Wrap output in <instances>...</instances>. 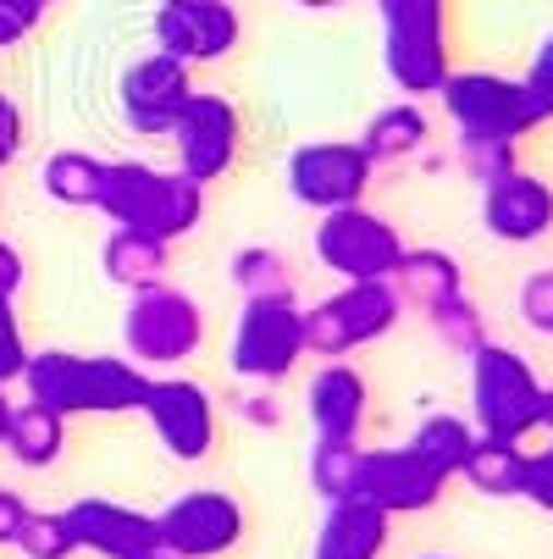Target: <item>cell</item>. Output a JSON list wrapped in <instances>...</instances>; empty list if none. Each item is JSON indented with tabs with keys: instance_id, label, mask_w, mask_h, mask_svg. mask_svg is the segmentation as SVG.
<instances>
[{
	"instance_id": "obj_42",
	"label": "cell",
	"mask_w": 553,
	"mask_h": 559,
	"mask_svg": "<svg viewBox=\"0 0 553 559\" xmlns=\"http://www.w3.org/2000/svg\"><path fill=\"white\" fill-rule=\"evenodd\" d=\"M12 411H17V405H12V393L0 388V449H7V432H12Z\"/></svg>"
},
{
	"instance_id": "obj_31",
	"label": "cell",
	"mask_w": 553,
	"mask_h": 559,
	"mask_svg": "<svg viewBox=\"0 0 553 559\" xmlns=\"http://www.w3.org/2000/svg\"><path fill=\"white\" fill-rule=\"evenodd\" d=\"M426 328H432V338H437L443 349H454V355H465V360L488 344V316H482V305L470 299V294H459V299L426 310Z\"/></svg>"
},
{
	"instance_id": "obj_35",
	"label": "cell",
	"mask_w": 553,
	"mask_h": 559,
	"mask_svg": "<svg viewBox=\"0 0 553 559\" xmlns=\"http://www.w3.org/2000/svg\"><path fill=\"white\" fill-rule=\"evenodd\" d=\"M526 95H531V106H537V117L542 122H553V34L537 45V56H531V67H526Z\"/></svg>"
},
{
	"instance_id": "obj_45",
	"label": "cell",
	"mask_w": 553,
	"mask_h": 559,
	"mask_svg": "<svg viewBox=\"0 0 553 559\" xmlns=\"http://www.w3.org/2000/svg\"><path fill=\"white\" fill-rule=\"evenodd\" d=\"M139 559H178V554H167V548H155V554H139Z\"/></svg>"
},
{
	"instance_id": "obj_23",
	"label": "cell",
	"mask_w": 553,
	"mask_h": 559,
	"mask_svg": "<svg viewBox=\"0 0 553 559\" xmlns=\"http://www.w3.org/2000/svg\"><path fill=\"white\" fill-rule=\"evenodd\" d=\"M387 283L399 288V299L416 305L421 316L465 294V272H459V261H454L448 250H405L399 272H393Z\"/></svg>"
},
{
	"instance_id": "obj_4",
	"label": "cell",
	"mask_w": 553,
	"mask_h": 559,
	"mask_svg": "<svg viewBox=\"0 0 553 559\" xmlns=\"http://www.w3.org/2000/svg\"><path fill=\"white\" fill-rule=\"evenodd\" d=\"M542 377L531 360L509 344H482L470 355V427L482 438H509L526 443L542 427Z\"/></svg>"
},
{
	"instance_id": "obj_5",
	"label": "cell",
	"mask_w": 553,
	"mask_h": 559,
	"mask_svg": "<svg viewBox=\"0 0 553 559\" xmlns=\"http://www.w3.org/2000/svg\"><path fill=\"white\" fill-rule=\"evenodd\" d=\"M405 299L393 283H344L322 305L304 310V355L315 360H344L360 344H376L399 328Z\"/></svg>"
},
{
	"instance_id": "obj_13",
	"label": "cell",
	"mask_w": 553,
	"mask_h": 559,
	"mask_svg": "<svg viewBox=\"0 0 553 559\" xmlns=\"http://www.w3.org/2000/svg\"><path fill=\"white\" fill-rule=\"evenodd\" d=\"M144 416L161 438V449L183 465L205 460L216 449V405H211V388L194 382V377H149V393H144Z\"/></svg>"
},
{
	"instance_id": "obj_21",
	"label": "cell",
	"mask_w": 553,
	"mask_h": 559,
	"mask_svg": "<svg viewBox=\"0 0 553 559\" xmlns=\"http://www.w3.org/2000/svg\"><path fill=\"white\" fill-rule=\"evenodd\" d=\"M426 139H432V117L421 111V100H393L365 122L360 150L371 155V167H399L426 150Z\"/></svg>"
},
{
	"instance_id": "obj_16",
	"label": "cell",
	"mask_w": 553,
	"mask_h": 559,
	"mask_svg": "<svg viewBox=\"0 0 553 559\" xmlns=\"http://www.w3.org/2000/svg\"><path fill=\"white\" fill-rule=\"evenodd\" d=\"M443 488L448 483L410 443H399V449H365V460H360V499L376 504L382 515H421V510H432L443 499Z\"/></svg>"
},
{
	"instance_id": "obj_40",
	"label": "cell",
	"mask_w": 553,
	"mask_h": 559,
	"mask_svg": "<svg viewBox=\"0 0 553 559\" xmlns=\"http://www.w3.org/2000/svg\"><path fill=\"white\" fill-rule=\"evenodd\" d=\"M23 521H28V499L12 493V488H0V548H12V543H17Z\"/></svg>"
},
{
	"instance_id": "obj_39",
	"label": "cell",
	"mask_w": 553,
	"mask_h": 559,
	"mask_svg": "<svg viewBox=\"0 0 553 559\" xmlns=\"http://www.w3.org/2000/svg\"><path fill=\"white\" fill-rule=\"evenodd\" d=\"M232 411H239V421H250V427H282V411H277L272 393H244V399H232Z\"/></svg>"
},
{
	"instance_id": "obj_30",
	"label": "cell",
	"mask_w": 553,
	"mask_h": 559,
	"mask_svg": "<svg viewBox=\"0 0 553 559\" xmlns=\"http://www.w3.org/2000/svg\"><path fill=\"white\" fill-rule=\"evenodd\" d=\"M454 162L470 183H498L509 173H520V139H498V133H459L454 139Z\"/></svg>"
},
{
	"instance_id": "obj_12",
	"label": "cell",
	"mask_w": 553,
	"mask_h": 559,
	"mask_svg": "<svg viewBox=\"0 0 553 559\" xmlns=\"http://www.w3.org/2000/svg\"><path fill=\"white\" fill-rule=\"evenodd\" d=\"M155 532L178 559H221L244 543V504L221 488H194L155 515Z\"/></svg>"
},
{
	"instance_id": "obj_41",
	"label": "cell",
	"mask_w": 553,
	"mask_h": 559,
	"mask_svg": "<svg viewBox=\"0 0 553 559\" xmlns=\"http://www.w3.org/2000/svg\"><path fill=\"white\" fill-rule=\"evenodd\" d=\"M28 283V266H23V250L0 238V299H17V288Z\"/></svg>"
},
{
	"instance_id": "obj_44",
	"label": "cell",
	"mask_w": 553,
	"mask_h": 559,
	"mask_svg": "<svg viewBox=\"0 0 553 559\" xmlns=\"http://www.w3.org/2000/svg\"><path fill=\"white\" fill-rule=\"evenodd\" d=\"M542 432H548V438H553V388H548V393H542Z\"/></svg>"
},
{
	"instance_id": "obj_25",
	"label": "cell",
	"mask_w": 553,
	"mask_h": 559,
	"mask_svg": "<svg viewBox=\"0 0 553 559\" xmlns=\"http://www.w3.org/2000/svg\"><path fill=\"white\" fill-rule=\"evenodd\" d=\"M7 454L28 471H50L67 454V416H56L50 405H17L12 411V432H7Z\"/></svg>"
},
{
	"instance_id": "obj_43",
	"label": "cell",
	"mask_w": 553,
	"mask_h": 559,
	"mask_svg": "<svg viewBox=\"0 0 553 559\" xmlns=\"http://www.w3.org/2000/svg\"><path fill=\"white\" fill-rule=\"evenodd\" d=\"M304 12H338V7H349V0H299Z\"/></svg>"
},
{
	"instance_id": "obj_2",
	"label": "cell",
	"mask_w": 553,
	"mask_h": 559,
	"mask_svg": "<svg viewBox=\"0 0 553 559\" xmlns=\"http://www.w3.org/2000/svg\"><path fill=\"white\" fill-rule=\"evenodd\" d=\"M95 211H106L117 227H139L161 245H178L205 222V183L149 162H106Z\"/></svg>"
},
{
	"instance_id": "obj_9",
	"label": "cell",
	"mask_w": 553,
	"mask_h": 559,
	"mask_svg": "<svg viewBox=\"0 0 553 559\" xmlns=\"http://www.w3.org/2000/svg\"><path fill=\"white\" fill-rule=\"evenodd\" d=\"M448 122L459 133H498V139H526L531 128H542L531 95L520 78L504 72H448L437 90Z\"/></svg>"
},
{
	"instance_id": "obj_47",
	"label": "cell",
	"mask_w": 553,
	"mask_h": 559,
	"mask_svg": "<svg viewBox=\"0 0 553 559\" xmlns=\"http://www.w3.org/2000/svg\"><path fill=\"white\" fill-rule=\"evenodd\" d=\"M39 7H45V12H50V7H56V0H39Z\"/></svg>"
},
{
	"instance_id": "obj_27",
	"label": "cell",
	"mask_w": 553,
	"mask_h": 559,
	"mask_svg": "<svg viewBox=\"0 0 553 559\" xmlns=\"http://www.w3.org/2000/svg\"><path fill=\"white\" fill-rule=\"evenodd\" d=\"M470 443H477V427H470L465 416H448V411H437V416H426L416 432H410V449L443 476V483H454V476L465 471V454H470Z\"/></svg>"
},
{
	"instance_id": "obj_20",
	"label": "cell",
	"mask_w": 553,
	"mask_h": 559,
	"mask_svg": "<svg viewBox=\"0 0 553 559\" xmlns=\"http://www.w3.org/2000/svg\"><path fill=\"white\" fill-rule=\"evenodd\" d=\"M387 526H393V515H382V510L365 504V499L327 504L322 526H315V548H310V559H382V548H387Z\"/></svg>"
},
{
	"instance_id": "obj_19",
	"label": "cell",
	"mask_w": 553,
	"mask_h": 559,
	"mask_svg": "<svg viewBox=\"0 0 553 559\" xmlns=\"http://www.w3.org/2000/svg\"><path fill=\"white\" fill-rule=\"evenodd\" d=\"M365 405H371V388L354 366L344 360H327L322 371L310 377V393H304V416L315 427V438H360L365 427Z\"/></svg>"
},
{
	"instance_id": "obj_7",
	"label": "cell",
	"mask_w": 553,
	"mask_h": 559,
	"mask_svg": "<svg viewBox=\"0 0 553 559\" xmlns=\"http://www.w3.org/2000/svg\"><path fill=\"white\" fill-rule=\"evenodd\" d=\"M315 261L338 272L344 283H387L405 261V238L371 205L322 211V222H315Z\"/></svg>"
},
{
	"instance_id": "obj_14",
	"label": "cell",
	"mask_w": 553,
	"mask_h": 559,
	"mask_svg": "<svg viewBox=\"0 0 553 559\" xmlns=\"http://www.w3.org/2000/svg\"><path fill=\"white\" fill-rule=\"evenodd\" d=\"M194 95V67H183L178 56H139L128 72H122V84H117V106H122V122L144 139H167L172 122L183 117Z\"/></svg>"
},
{
	"instance_id": "obj_3",
	"label": "cell",
	"mask_w": 553,
	"mask_h": 559,
	"mask_svg": "<svg viewBox=\"0 0 553 559\" xmlns=\"http://www.w3.org/2000/svg\"><path fill=\"white\" fill-rule=\"evenodd\" d=\"M382 12V67L405 100L437 95L448 61V0H376Z\"/></svg>"
},
{
	"instance_id": "obj_10",
	"label": "cell",
	"mask_w": 553,
	"mask_h": 559,
	"mask_svg": "<svg viewBox=\"0 0 553 559\" xmlns=\"http://www.w3.org/2000/svg\"><path fill=\"white\" fill-rule=\"evenodd\" d=\"M376 167L360 150V139H310L288 155V194L310 211H344L365 205Z\"/></svg>"
},
{
	"instance_id": "obj_6",
	"label": "cell",
	"mask_w": 553,
	"mask_h": 559,
	"mask_svg": "<svg viewBox=\"0 0 553 559\" xmlns=\"http://www.w3.org/2000/svg\"><path fill=\"white\" fill-rule=\"evenodd\" d=\"M122 344H128V360H139L144 371H172L189 355H200L205 310L183 288H167V283L144 288V294H133V305L122 316Z\"/></svg>"
},
{
	"instance_id": "obj_34",
	"label": "cell",
	"mask_w": 553,
	"mask_h": 559,
	"mask_svg": "<svg viewBox=\"0 0 553 559\" xmlns=\"http://www.w3.org/2000/svg\"><path fill=\"white\" fill-rule=\"evenodd\" d=\"M520 322L542 338H553V272H531L520 283Z\"/></svg>"
},
{
	"instance_id": "obj_36",
	"label": "cell",
	"mask_w": 553,
	"mask_h": 559,
	"mask_svg": "<svg viewBox=\"0 0 553 559\" xmlns=\"http://www.w3.org/2000/svg\"><path fill=\"white\" fill-rule=\"evenodd\" d=\"M520 499H531L542 515H553V443L526 454V483H520Z\"/></svg>"
},
{
	"instance_id": "obj_37",
	"label": "cell",
	"mask_w": 553,
	"mask_h": 559,
	"mask_svg": "<svg viewBox=\"0 0 553 559\" xmlns=\"http://www.w3.org/2000/svg\"><path fill=\"white\" fill-rule=\"evenodd\" d=\"M45 7L39 0H0V50H12L17 39H28L39 28Z\"/></svg>"
},
{
	"instance_id": "obj_11",
	"label": "cell",
	"mask_w": 553,
	"mask_h": 559,
	"mask_svg": "<svg viewBox=\"0 0 553 559\" xmlns=\"http://www.w3.org/2000/svg\"><path fill=\"white\" fill-rule=\"evenodd\" d=\"M172 150H178V173H189L194 183H216L232 173L239 162V144H244V117L227 95H189L183 117L172 122Z\"/></svg>"
},
{
	"instance_id": "obj_46",
	"label": "cell",
	"mask_w": 553,
	"mask_h": 559,
	"mask_svg": "<svg viewBox=\"0 0 553 559\" xmlns=\"http://www.w3.org/2000/svg\"><path fill=\"white\" fill-rule=\"evenodd\" d=\"M421 559H448V554H421Z\"/></svg>"
},
{
	"instance_id": "obj_1",
	"label": "cell",
	"mask_w": 553,
	"mask_h": 559,
	"mask_svg": "<svg viewBox=\"0 0 553 559\" xmlns=\"http://www.w3.org/2000/svg\"><path fill=\"white\" fill-rule=\"evenodd\" d=\"M149 377L139 360L122 355H72V349H39L28 355L23 388L34 405H50L56 416H128L144 411Z\"/></svg>"
},
{
	"instance_id": "obj_15",
	"label": "cell",
	"mask_w": 553,
	"mask_h": 559,
	"mask_svg": "<svg viewBox=\"0 0 553 559\" xmlns=\"http://www.w3.org/2000/svg\"><path fill=\"white\" fill-rule=\"evenodd\" d=\"M239 34H244L239 7H227V0H161L155 7V50L178 56L183 67L232 56Z\"/></svg>"
},
{
	"instance_id": "obj_8",
	"label": "cell",
	"mask_w": 553,
	"mask_h": 559,
	"mask_svg": "<svg viewBox=\"0 0 553 559\" xmlns=\"http://www.w3.org/2000/svg\"><path fill=\"white\" fill-rule=\"evenodd\" d=\"M299 360H304V310L293 299H250L239 328H232V349H227L232 377L272 388Z\"/></svg>"
},
{
	"instance_id": "obj_32",
	"label": "cell",
	"mask_w": 553,
	"mask_h": 559,
	"mask_svg": "<svg viewBox=\"0 0 553 559\" xmlns=\"http://www.w3.org/2000/svg\"><path fill=\"white\" fill-rule=\"evenodd\" d=\"M12 548L23 559H72L77 554V537H72V526H67L61 510H28V521H23V532H17Z\"/></svg>"
},
{
	"instance_id": "obj_28",
	"label": "cell",
	"mask_w": 553,
	"mask_h": 559,
	"mask_svg": "<svg viewBox=\"0 0 553 559\" xmlns=\"http://www.w3.org/2000/svg\"><path fill=\"white\" fill-rule=\"evenodd\" d=\"M100 173H106L100 155H89V150H56L50 162H45V173H39V183H45V194H50L56 205L84 211V205H95V194H100Z\"/></svg>"
},
{
	"instance_id": "obj_17",
	"label": "cell",
	"mask_w": 553,
	"mask_h": 559,
	"mask_svg": "<svg viewBox=\"0 0 553 559\" xmlns=\"http://www.w3.org/2000/svg\"><path fill=\"white\" fill-rule=\"evenodd\" d=\"M72 537H77V554H100V559H139V554H155L161 548V532H155V515L144 510H128L117 499H77L61 510Z\"/></svg>"
},
{
	"instance_id": "obj_33",
	"label": "cell",
	"mask_w": 553,
	"mask_h": 559,
	"mask_svg": "<svg viewBox=\"0 0 553 559\" xmlns=\"http://www.w3.org/2000/svg\"><path fill=\"white\" fill-rule=\"evenodd\" d=\"M28 338H23V322H17V310H12V299H0V388H12V382H23V371H28Z\"/></svg>"
},
{
	"instance_id": "obj_24",
	"label": "cell",
	"mask_w": 553,
	"mask_h": 559,
	"mask_svg": "<svg viewBox=\"0 0 553 559\" xmlns=\"http://www.w3.org/2000/svg\"><path fill=\"white\" fill-rule=\"evenodd\" d=\"M465 483L477 488L482 499H520V483H526V449L509 443V438H482L470 443L465 454Z\"/></svg>"
},
{
	"instance_id": "obj_26",
	"label": "cell",
	"mask_w": 553,
	"mask_h": 559,
	"mask_svg": "<svg viewBox=\"0 0 553 559\" xmlns=\"http://www.w3.org/2000/svg\"><path fill=\"white\" fill-rule=\"evenodd\" d=\"M360 438H315L310 449V488L322 493V504H344L360 499Z\"/></svg>"
},
{
	"instance_id": "obj_38",
	"label": "cell",
	"mask_w": 553,
	"mask_h": 559,
	"mask_svg": "<svg viewBox=\"0 0 553 559\" xmlns=\"http://www.w3.org/2000/svg\"><path fill=\"white\" fill-rule=\"evenodd\" d=\"M17 155H23V111L17 100L0 95V167H12Z\"/></svg>"
},
{
	"instance_id": "obj_29",
	"label": "cell",
	"mask_w": 553,
	"mask_h": 559,
	"mask_svg": "<svg viewBox=\"0 0 553 559\" xmlns=\"http://www.w3.org/2000/svg\"><path fill=\"white\" fill-rule=\"evenodd\" d=\"M232 288L250 299H293V272H288V255L272 250V245H250L232 255Z\"/></svg>"
},
{
	"instance_id": "obj_22",
	"label": "cell",
	"mask_w": 553,
	"mask_h": 559,
	"mask_svg": "<svg viewBox=\"0 0 553 559\" xmlns=\"http://www.w3.org/2000/svg\"><path fill=\"white\" fill-rule=\"evenodd\" d=\"M167 261H172V245H161V238H149L139 227H117L106 238L100 250V266L117 288L128 294H144V288H161L167 283Z\"/></svg>"
},
{
	"instance_id": "obj_18",
	"label": "cell",
	"mask_w": 553,
	"mask_h": 559,
	"mask_svg": "<svg viewBox=\"0 0 553 559\" xmlns=\"http://www.w3.org/2000/svg\"><path fill=\"white\" fill-rule=\"evenodd\" d=\"M482 227L504 245H537L553 233V183L537 173H509L482 189Z\"/></svg>"
}]
</instances>
